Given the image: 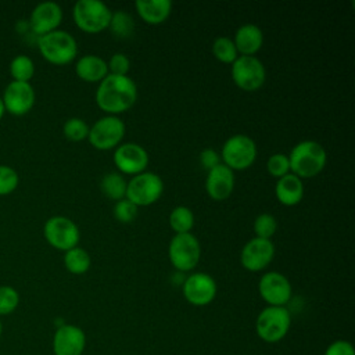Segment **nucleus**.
<instances>
[{
    "label": "nucleus",
    "mask_w": 355,
    "mask_h": 355,
    "mask_svg": "<svg viewBox=\"0 0 355 355\" xmlns=\"http://www.w3.org/2000/svg\"><path fill=\"white\" fill-rule=\"evenodd\" d=\"M254 233L255 237H261V239H268L272 240L273 234L277 230V219L268 212L259 214L255 219H254Z\"/></svg>",
    "instance_id": "obj_31"
},
{
    "label": "nucleus",
    "mask_w": 355,
    "mask_h": 355,
    "mask_svg": "<svg viewBox=\"0 0 355 355\" xmlns=\"http://www.w3.org/2000/svg\"><path fill=\"white\" fill-rule=\"evenodd\" d=\"M42 57L54 65H67L78 55L76 39L67 31H53L37 37Z\"/></svg>",
    "instance_id": "obj_3"
},
{
    "label": "nucleus",
    "mask_w": 355,
    "mask_h": 355,
    "mask_svg": "<svg viewBox=\"0 0 355 355\" xmlns=\"http://www.w3.org/2000/svg\"><path fill=\"white\" fill-rule=\"evenodd\" d=\"M125 132V122L119 116L104 115L89 126L87 140L96 150H115L122 143Z\"/></svg>",
    "instance_id": "obj_9"
},
{
    "label": "nucleus",
    "mask_w": 355,
    "mask_h": 355,
    "mask_svg": "<svg viewBox=\"0 0 355 355\" xmlns=\"http://www.w3.org/2000/svg\"><path fill=\"white\" fill-rule=\"evenodd\" d=\"M108 29L115 35L116 37H129L135 32V19L133 17L125 11V10H116L112 11L111 21L108 25Z\"/></svg>",
    "instance_id": "obj_27"
},
{
    "label": "nucleus",
    "mask_w": 355,
    "mask_h": 355,
    "mask_svg": "<svg viewBox=\"0 0 355 355\" xmlns=\"http://www.w3.org/2000/svg\"><path fill=\"white\" fill-rule=\"evenodd\" d=\"M4 110L15 116H22L28 114L36 100V93L29 82H15L11 80L1 96Z\"/></svg>",
    "instance_id": "obj_16"
},
{
    "label": "nucleus",
    "mask_w": 355,
    "mask_h": 355,
    "mask_svg": "<svg viewBox=\"0 0 355 355\" xmlns=\"http://www.w3.org/2000/svg\"><path fill=\"white\" fill-rule=\"evenodd\" d=\"M275 196L280 204L294 207L300 204L304 197V183L298 176L290 172L276 180Z\"/></svg>",
    "instance_id": "obj_21"
},
{
    "label": "nucleus",
    "mask_w": 355,
    "mask_h": 355,
    "mask_svg": "<svg viewBox=\"0 0 355 355\" xmlns=\"http://www.w3.org/2000/svg\"><path fill=\"white\" fill-rule=\"evenodd\" d=\"M168 258L176 270L182 273L193 270L201 258L198 239L191 232L175 234L168 244Z\"/></svg>",
    "instance_id": "obj_8"
},
{
    "label": "nucleus",
    "mask_w": 355,
    "mask_h": 355,
    "mask_svg": "<svg viewBox=\"0 0 355 355\" xmlns=\"http://www.w3.org/2000/svg\"><path fill=\"white\" fill-rule=\"evenodd\" d=\"M239 55H255L263 44V32L255 24L241 25L233 37Z\"/></svg>",
    "instance_id": "obj_20"
},
{
    "label": "nucleus",
    "mask_w": 355,
    "mask_h": 355,
    "mask_svg": "<svg viewBox=\"0 0 355 355\" xmlns=\"http://www.w3.org/2000/svg\"><path fill=\"white\" fill-rule=\"evenodd\" d=\"M258 291L261 298L269 306H284L293 295L290 280L276 270L266 272L261 276L258 282Z\"/></svg>",
    "instance_id": "obj_14"
},
{
    "label": "nucleus",
    "mask_w": 355,
    "mask_h": 355,
    "mask_svg": "<svg viewBox=\"0 0 355 355\" xmlns=\"http://www.w3.org/2000/svg\"><path fill=\"white\" fill-rule=\"evenodd\" d=\"M90 265H92L90 254L79 245L64 252V266L72 275L86 273L90 269Z\"/></svg>",
    "instance_id": "obj_25"
},
{
    "label": "nucleus",
    "mask_w": 355,
    "mask_h": 355,
    "mask_svg": "<svg viewBox=\"0 0 355 355\" xmlns=\"http://www.w3.org/2000/svg\"><path fill=\"white\" fill-rule=\"evenodd\" d=\"M75 73L87 83H100L107 75V61L96 54H85L75 64Z\"/></svg>",
    "instance_id": "obj_22"
},
{
    "label": "nucleus",
    "mask_w": 355,
    "mask_h": 355,
    "mask_svg": "<svg viewBox=\"0 0 355 355\" xmlns=\"http://www.w3.org/2000/svg\"><path fill=\"white\" fill-rule=\"evenodd\" d=\"M220 161L229 169L234 171H244L252 166L257 159V143L252 137L237 133L230 136L222 146L220 150Z\"/></svg>",
    "instance_id": "obj_5"
},
{
    "label": "nucleus",
    "mask_w": 355,
    "mask_h": 355,
    "mask_svg": "<svg viewBox=\"0 0 355 355\" xmlns=\"http://www.w3.org/2000/svg\"><path fill=\"white\" fill-rule=\"evenodd\" d=\"M139 17L148 25L165 22L172 12L171 0H137L135 1Z\"/></svg>",
    "instance_id": "obj_23"
},
{
    "label": "nucleus",
    "mask_w": 355,
    "mask_h": 355,
    "mask_svg": "<svg viewBox=\"0 0 355 355\" xmlns=\"http://www.w3.org/2000/svg\"><path fill=\"white\" fill-rule=\"evenodd\" d=\"M43 236L53 248L64 252L76 247L80 240L78 225L62 215H54L44 222Z\"/></svg>",
    "instance_id": "obj_11"
},
{
    "label": "nucleus",
    "mask_w": 355,
    "mask_h": 355,
    "mask_svg": "<svg viewBox=\"0 0 355 355\" xmlns=\"http://www.w3.org/2000/svg\"><path fill=\"white\" fill-rule=\"evenodd\" d=\"M19 305V293L12 287L3 284L0 286V316L12 313Z\"/></svg>",
    "instance_id": "obj_32"
},
{
    "label": "nucleus",
    "mask_w": 355,
    "mask_h": 355,
    "mask_svg": "<svg viewBox=\"0 0 355 355\" xmlns=\"http://www.w3.org/2000/svg\"><path fill=\"white\" fill-rule=\"evenodd\" d=\"M94 100L107 115L119 116L132 108L137 100V86L129 75L108 73L97 86Z\"/></svg>",
    "instance_id": "obj_1"
},
{
    "label": "nucleus",
    "mask_w": 355,
    "mask_h": 355,
    "mask_svg": "<svg viewBox=\"0 0 355 355\" xmlns=\"http://www.w3.org/2000/svg\"><path fill=\"white\" fill-rule=\"evenodd\" d=\"M61 22L62 8L55 1H42L36 4L29 17V26L37 37L57 31Z\"/></svg>",
    "instance_id": "obj_18"
},
{
    "label": "nucleus",
    "mask_w": 355,
    "mask_h": 355,
    "mask_svg": "<svg viewBox=\"0 0 355 355\" xmlns=\"http://www.w3.org/2000/svg\"><path fill=\"white\" fill-rule=\"evenodd\" d=\"M324 355H355V349L349 341L336 340L326 348Z\"/></svg>",
    "instance_id": "obj_38"
},
{
    "label": "nucleus",
    "mask_w": 355,
    "mask_h": 355,
    "mask_svg": "<svg viewBox=\"0 0 355 355\" xmlns=\"http://www.w3.org/2000/svg\"><path fill=\"white\" fill-rule=\"evenodd\" d=\"M234 183V172L226 165L219 164L207 172L205 191L212 200L223 201L232 196Z\"/></svg>",
    "instance_id": "obj_19"
},
{
    "label": "nucleus",
    "mask_w": 355,
    "mask_h": 355,
    "mask_svg": "<svg viewBox=\"0 0 355 355\" xmlns=\"http://www.w3.org/2000/svg\"><path fill=\"white\" fill-rule=\"evenodd\" d=\"M4 112H6V110H4V104H3V100H1V97H0V119L3 118Z\"/></svg>",
    "instance_id": "obj_39"
},
{
    "label": "nucleus",
    "mask_w": 355,
    "mask_h": 355,
    "mask_svg": "<svg viewBox=\"0 0 355 355\" xmlns=\"http://www.w3.org/2000/svg\"><path fill=\"white\" fill-rule=\"evenodd\" d=\"M212 54L214 57L223 64H233L239 57L234 42L229 36H219L212 43Z\"/></svg>",
    "instance_id": "obj_29"
},
{
    "label": "nucleus",
    "mask_w": 355,
    "mask_h": 355,
    "mask_svg": "<svg viewBox=\"0 0 355 355\" xmlns=\"http://www.w3.org/2000/svg\"><path fill=\"white\" fill-rule=\"evenodd\" d=\"M164 193V180L159 175L144 171L132 176L126 184L125 198L139 207H148L157 202Z\"/></svg>",
    "instance_id": "obj_7"
},
{
    "label": "nucleus",
    "mask_w": 355,
    "mask_h": 355,
    "mask_svg": "<svg viewBox=\"0 0 355 355\" xmlns=\"http://www.w3.org/2000/svg\"><path fill=\"white\" fill-rule=\"evenodd\" d=\"M1 334H3V324H1V320H0V337H1Z\"/></svg>",
    "instance_id": "obj_40"
},
{
    "label": "nucleus",
    "mask_w": 355,
    "mask_h": 355,
    "mask_svg": "<svg viewBox=\"0 0 355 355\" xmlns=\"http://www.w3.org/2000/svg\"><path fill=\"white\" fill-rule=\"evenodd\" d=\"M51 347L54 355H82L86 347V334L76 324H60L54 331Z\"/></svg>",
    "instance_id": "obj_17"
},
{
    "label": "nucleus",
    "mask_w": 355,
    "mask_h": 355,
    "mask_svg": "<svg viewBox=\"0 0 355 355\" xmlns=\"http://www.w3.org/2000/svg\"><path fill=\"white\" fill-rule=\"evenodd\" d=\"M62 133L64 136L71 141H82L87 139L89 135V125L85 119L72 116L68 118L62 125Z\"/></svg>",
    "instance_id": "obj_30"
},
{
    "label": "nucleus",
    "mask_w": 355,
    "mask_h": 355,
    "mask_svg": "<svg viewBox=\"0 0 355 355\" xmlns=\"http://www.w3.org/2000/svg\"><path fill=\"white\" fill-rule=\"evenodd\" d=\"M10 75L15 82H29L35 75V64L25 54L15 55L10 62Z\"/></svg>",
    "instance_id": "obj_28"
},
{
    "label": "nucleus",
    "mask_w": 355,
    "mask_h": 355,
    "mask_svg": "<svg viewBox=\"0 0 355 355\" xmlns=\"http://www.w3.org/2000/svg\"><path fill=\"white\" fill-rule=\"evenodd\" d=\"M287 157L290 162V172L301 180L319 175L327 162L326 150L316 140L298 141Z\"/></svg>",
    "instance_id": "obj_2"
},
{
    "label": "nucleus",
    "mask_w": 355,
    "mask_h": 355,
    "mask_svg": "<svg viewBox=\"0 0 355 355\" xmlns=\"http://www.w3.org/2000/svg\"><path fill=\"white\" fill-rule=\"evenodd\" d=\"M128 180L119 172H107L100 180L101 193L112 201H119L126 196Z\"/></svg>",
    "instance_id": "obj_24"
},
{
    "label": "nucleus",
    "mask_w": 355,
    "mask_h": 355,
    "mask_svg": "<svg viewBox=\"0 0 355 355\" xmlns=\"http://www.w3.org/2000/svg\"><path fill=\"white\" fill-rule=\"evenodd\" d=\"M266 171L270 176L279 179L287 173H290V162L288 157L284 153H275L266 161Z\"/></svg>",
    "instance_id": "obj_33"
},
{
    "label": "nucleus",
    "mask_w": 355,
    "mask_h": 355,
    "mask_svg": "<svg viewBox=\"0 0 355 355\" xmlns=\"http://www.w3.org/2000/svg\"><path fill=\"white\" fill-rule=\"evenodd\" d=\"M291 326V315L286 306H265L257 316L255 331L258 337L269 344L286 337Z\"/></svg>",
    "instance_id": "obj_6"
},
{
    "label": "nucleus",
    "mask_w": 355,
    "mask_h": 355,
    "mask_svg": "<svg viewBox=\"0 0 355 355\" xmlns=\"http://www.w3.org/2000/svg\"><path fill=\"white\" fill-rule=\"evenodd\" d=\"M112 11L100 0H78L72 8L75 25L86 33H100L108 29Z\"/></svg>",
    "instance_id": "obj_4"
},
{
    "label": "nucleus",
    "mask_w": 355,
    "mask_h": 355,
    "mask_svg": "<svg viewBox=\"0 0 355 355\" xmlns=\"http://www.w3.org/2000/svg\"><path fill=\"white\" fill-rule=\"evenodd\" d=\"M275 244L272 240L252 237L248 240L240 252V263L250 272L263 270L275 257Z\"/></svg>",
    "instance_id": "obj_15"
},
{
    "label": "nucleus",
    "mask_w": 355,
    "mask_h": 355,
    "mask_svg": "<svg viewBox=\"0 0 355 355\" xmlns=\"http://www.w3.org/2000/svg\"><path fill=\"white\" fill-rule=\"evenodd\" d=\"M19 183L18 172L8 165H0V196L11 194Z\"/></svg>",
    "instance_id": "obj_34"
},
{
    "label": "nucleus",
    "mask_w": 355,
    "mask_h": 355,
    "mask_svg": "<svg viewBox=\"0 0 355 355\" xmlns=\"http://www.w3.org/2000/svg\"><path fill=\"white\" fill-rule=\"evenodd\" d=\"M194 214L193 211L186 205H178L175 207L168 218L171 229L175 232V234L179 233H190L194 226Z\"/></svg>",
    "instance_id": "obj_26"
},
{
    "label": "nucleus",
    "mask_w": 355,
    "mask_h": 355,
    "mask_svg": "<svg viewBox=\"0 0 355 355\" xmlns=\"http://www.w3.org/2000/svg\"><path fill=\"white\" fill-rule=\"evenodd\" d=\"M107 68L111 75H128L130 69V60L125 53H114L107 61Z\"/></svg>",
    "instance_id": "obj_36"
},
{
    "label": "nucleus",
    "mask_w": 355,
    "mask_h": 355,
    "mask_svg": "<svg viewBox=\"0 0 355 355\" xmlns=\"http://www.w3.org/2000/svg\"><path fill=\"white\" fill-rule=\"evenodd\" d=\"M218 286L215 279L205 272H194L189 275L182 284L184 300L194 306H205L216 297Z\"/></svg>",
    "instance_id": "obj_12"
},
{
    "label": "nucleus",
    "mask_w": 355,
    "mask_h": 355,
    "mask_svg": "<svg viewBox=\"0 0 355 355\" xmlns=\"http://www.w3.org/2000/svg\"><path fill=\"white\" fill-rule=\"evenodd\" d=\"M200 164L202 165V168L208 172L209 169L218 166L219 164H222L220 161V154L214 150V148H204L201 153H200Z\"/></svg>",
    "instance_id": "obj_37"
},
{
    "label": "nucleus",
    "mask_w": 355,
    "mask_h": 355,
    "mask_svg": "<svg viewBox=\"0 0 355 355\" xmlns=\"http://www.w3.org/2000/svg\"><path fill=\"white\" fill-rule=\"evenodd\" d=\"M137 216V207L126 198H122L114 205V218L121 223H130Z\"/></svg>",
    "instance_id": "obj_35"
},
{
    "label": "nucleus",
    "mask_w": 355,
    "mask_h": 355,
    "mask_svg": "<svg viewBox=\"0 0 355 355\" xmlns=\"http://www.w3.org/2000/svg\"><path fill=\"white\" fill-rule=\"evenodd\" d=\"M232 79L244 92L259 90L266 80V69L255 55H239L232 64Z\"/></svg>",
    "instance_id": "obj_10"
},
{
    "label": "nucleus",
    "mask_w": 355,
    "mask_h": 355,
    "mask_svg": "<svg viewBox=\"0 0 355 355\" xmlns=\"http://www.w3.org/2000/svg\"><path fill=\"white\" fill-rule=\"evenodd\" d=\"M112 161L121 175H139L147 171L148 166V153L139 143L128 141L121 143L112 155Z\"/></svg>",
    "instance_id": "obj_13"
}]
</instances>
